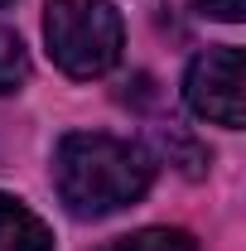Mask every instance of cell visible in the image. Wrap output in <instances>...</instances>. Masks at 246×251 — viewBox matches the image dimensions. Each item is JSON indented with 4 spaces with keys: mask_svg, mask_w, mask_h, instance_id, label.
<instances>
[{
    "mask_svg": "<svg viewBox=\"0 0 246 251\" xmlns=\"http://www.w3.org/2000/svg\"><path fill=\"white\" fill-rule=\"evenodd\" d=\"M150 155L106 130H73L53 150V188L73 218H106L150 188Z\"/></svg>",
    "mask_w": 246,
    "mask_h": 251,
    "instance_id": "6da1fadb",
    "label": "cell"
},
{
    "mask_svg": "<svg viewBox=\"0 0 246 251\" xmlns=\"http://www.w3.org/2000/svg\"><path fill=\"white\" fill-rule=\"evenodd\" d=\"M44 39L68 77H101L121 63L125 25L111 0H49Z\"/></svg>",
    "mask_w": 246,
    "mask_h": 251,
    "instance_id": "7a4b0ae2",
    "label": "cell"
},
{
    "mask_svg": "<svg viewBox=\"0 0 246 251\" xmlns=\"http://www.w3.org/2000/svg\"><path fill=\"white\" fill-rule=\"evenodd\" d=\"M184 101L193 116L237 130L246 121V111H242V49L222 44V49L198 53L184 73Z\"/></svg>",
    "mask_w": 246,
    "mask_h": 251,
    "instance_id": "3957f363",
    "label": "cell"
},
{
    "mask_svg": "<svg viewBox=\"0 0 246 251\" xmlns=\"http://www.w3.org/2000/svg\"><path fill=\"white\" fill-rule=\"evenodd\" d=\"M0 251H53V232L44 218H34L10 193H0Z\"/></svg>",
    "mask_w": 246,
    "mask_h": 251,
    "instance_id": "277c9868",
    "label": "cell"
},
{
    "mask_svg": "<svg viewBox=\"0 0 246 251\" xmlns=\"http://www.w3.org/2000/svg\"><path fill=\"white\" fill-rule=\"evenodd\" d=\"M101 251H193V237L179 227H140L130 237H116Z\"/></svg>",
    "mask_w": 246,
    "mask_h": 251,
    "instance_id": "5b68a950",
    "label": "cell"
},
{
    "mask_svg": "<svg viewBox=\"0 0 246 251\" xmlns=\"http://www.w3.org/2000/svg\"><path fill=\"white\" fill-rule=\"evenodd\" d=\"M25 82H29V53L15 29H0V97L20 92Z\"/></svg>",
    "mask_w": 246,
    "mask_h": 251,
    "instance_id": "8992f818",
    "label": "cell"
},
{
    "mask_svg": "<svg viewBox=\"0 0 246 251\" xmlns=\"http://www.w3.org/2000/svg\"><path fill=\"white\" fill-rule=\"evenodd\" d=\"M198 15H208V20H222V25H237L246 10V0H188Z\"/></svg>",
    "mask_w": 246,
    "mask_h": 251,
    "instance_id": "52a82bcc",
    "label": "cell"
},
{
    "mask_svg": "<svg viewBox=\"0 0 246 251\" xmlns=\"http://www.w3.org/2000/svg\"><path fill=\"white\" fill-rule=\"evenodd\" d=\"M5 5H10V0H0V10H5Z\"/></svg>",
    "mask_w": 246,
    "mask_h": 251,
    "instance_id": "ba28073f",
    "label": "cell"
}]
</instances>
